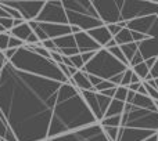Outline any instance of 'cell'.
<instances>
[{"label": "cell", "mask_w": 158, "mask_h": 141, "mask_svg": "<svg viewBox=\"0 0 158 141\" xmlns=\"http://www.w3.org/2000/svg\"><path fill=\"white\" fill-rule=\"evenodd\" d=\"M50 60L54 61L57 65H60V64H63V55H61L58 51H52L50 53Z\"/></svg>", "instance_id": "obj_39"}, {"label": "cell", "mask_w": 158, "mask_h": 141, "mask_svg": "<svg viewBox=\"0 0 158 141\" xmlns=\"http://www.w3.org/2000/svg\"><path fill=\"white\" fill-rule=\"evenodd\" d=\"M150 75H151V78L153 79H158V58H157L156 65L150 69Z\"/></svg>", "instance_id": "obj_46"}, {"label": "cell", "mask_w": 158, "mask_h": 141, "mask_svg": "<svg viewBox=\"0 0 158 141\" xmlns=\"http://www.w3.org/2000/svg\"><path fill=\"white\" fill-rule=\"evenodd\" d=\"M0 18H11V17L7 14V11H6L2 6H0Z\"/></svg>", "instance_id": "obj_51"}, {"label": "cell", "mask_w": 158, "mask_h": 141, "mask_svg": "<svg viewBox=\"0 0 158 141\" xmlns=\"http://www.w3.org/2000/svg\"><path fill=\"white\" fill-rule=\"evenodd\" d=\"M112 87H117L115 84H112L110 80H103L98 86H96L94 87V90H96V93H101V91H104V90H108V89H112Z\"/></svg>", "instance_id": "obj_34"}, {"label": "cell", "mask_w": 158, "mask_h": 141, "mask_svg": "<svg viewBox=\"0 0 158 141\" xmlns=\"http://www.w3.org/2000/svg\"><path fill=\"white\" fill-rule=\"evenodd\" d=\"M74 38H75V42H77V49L79 50L81 54L82 53H97L103 49L100 44L96 43V42L87 35V32H83V30H81L79 33L74 35Z\"/></svg>", "instance_id": "obj_13"}, {"label": "cell", "mask_w": 158, "mask_h": 141, "mask_svg": "<svg viewBox=\"0 0 158 141\" xmlns=\"http://www.w3.org/2000/svg\"><path fill=\"white\" fill-rule=\"evenodd\" d=\"M123 111H125V103L118 101V100H114V98H112V101H111V104H110L108 109H107L106 114H104V118L119 116V115L123 114ZM104 118H103V119H104Z\"/></svg>", "instance_id": "obj_21"}, {"label": "cell", "mask_w": 158, "mask_h": 141, "mask_svg": "<svg viewBox=\"0 0 158 141\" xmlns=\"http://www.w3.org/2000/svg\"><path fill=\"white\" fill-rule=\"evenodd\" d=\"M96 55V53H82L81 57H82V61H83V64L86 65L87 62H90V61L93 60V57Z\"/></svg>", "instance_id": "obj_42"}, {"label": "cell", "mask_w": 158, "mask_h": 141, "mask_svg": "<svg viewBox=\"0 0 158 141\" xmlns=\"http://www.w3.org/2000/svg\"><path fill=\"white\" fill-rule=\"evenodd\" d=\"M25 43L22 40H19V39L17 38H13V36H10V40H8V49H21V47H24Z\"/></svg>", "instance_id": "obj_33"}, {"label": "cell", "mask_w": 158, "mask_h": 141, "mask_svg": "<svg viewBox=\"0 0 158 141\" xmlns=\"http://www.w3.org/2000/svg\"><path fill=\"white\" fill-rule=\"evenodd\" d=\"M4 32H6V30L3 29V26H2V25H0V33H4Z\"/></svg>", "instance_id": "obj_55"}, {"label": "cell", "mask_w": 158, "mask_h": 141, "mask_svg": "<svg viewBox=\"0 0 158 141\" xmlns=\"http://www.w3.org/2000/svg\"><path fill=\"white\" fill-rule=\"evenodd\" d=\"M103 131L110 141H117L118 134H119V127H103Z\"/></svg>", "instance_id": "obj_28"}, {"label": "cell", "mask_w": 158, "mask_h": 141, "mask_svg": "<svg viewBox=\"0 0 158 141\" xmlns=\"http://www.w3.org/2000/svg\"><path fill=\"white\" fill-rule=\"evenodd\" d=\"M46 141H110V140L106 137L100 123H96V125H92L89 127L81 129V130L72 131V133H67L64 136L54 137V139H49Z\"/></svg>", "instance_id": "obj_10"}, {"label": "cell", "mask_w": 158, "mask_h": 141, "mask_svg": "<svg viewBox=\"0 0 158 141\" xmlns=\"http://www.w3.org/2000/svg\"><path fill=\"white\" fill-rule=\"evenodd\" d=\"M158 4L154 0H123L121 19L125 22L148 15H157Z\"/></svg>", "instance_id": "obj_6"}, {"label": "cell", "mask_w": 158, "mask_h": 141, "mask_svg": "<svg viewBox=\"0 0 158 141\" xmlns=\"http://www.w3.org/2000/svg\"><path fill=\"white\" fill-rule=\"evenodd\" d=\"M79 93H81V95H82V98H83L85 104L87 105V108L90 109V112L93 114V116L96 118L97 123H100L104 118V114L100 109L97 97H96V93H93V91H79Z\"/></svg>", "instance_id": "obj_15"}, {"label": "cell", "mask_w": 158, "mask_h": 141, "mask_svg": "<svg viewBox=\"0 0 158 141\" xmlns=\"http://www.w3.org/2000/svg\"><path fill=\"white\" fill-rule=\"evenodd\" d=\"M146 141H157V134H154L153 137H150V139H147Z\"/></svg>", "instance_id": "obj_54"}, {"label": "cell", "mask_w": 158, "mask_h": 141, "mask_svg": "<svg viewBox=\"0 0 158 141\" xmlns=\"http://www.w3.org/2000/svg\"><path fill=\"white\" fill-rule=\"evenodd\" d=\"M108 51H110V54H111L112 57H115L118 61H121V62H122L123 65L129 66V61L126 60V57L123 55V53H122V50H121V47H119V46L112 47V49H110Z\"/></svg>", "instance_id": "obj_26"}, {"label": "cell", "mask_w": 158, "mask_h": 141, "mask_svg": "<svg viewBox=\"0 0 158 141\" xmlns=\"http://www.w3.org/2000/svg\"><path fill=\"white\" fill-rule=\"evenodd\" d=\"M132 38H133V42L135 43H142L143 40H146L147 39V36L143 35V33H139V32H132Z\"/></svg>", "instance_id": "obj_40"}, {"label": "cell", "mask_w": 158, "mask_h": 141, "mask_svg": "<svg viewBox=\"0 0 158 141\" xmlns=\"http://www.w3.org/2000/svg\"><path fill=\"white\" fill-rule=\"evenodd\" d=\"M144 62H146V65H147V68H148V69H151L154 65H156L157 58H148V60H146Z\"/></svg>", "instance_id": "obj_47"}, {"label": "cell", "mask_w": 158, "mask_h": 141, "mask_svg": "<svg viewBox=\"0 0 158 141\" xmlns=\"http://www.w3.org/2000/svg\"><path fill=\"white\" fill-rule=\"evenodd\" d=\"M121 127L158 131V112L137 108L132 104L125 103V111L122 114Z\"/></svg>", "instance_id": "obj_5"}, {"label": "cell", "mask_w": 158, "mask_h": 141, "mask_svg": "<svg viewBox=\"0 0 158 141\" xmlns=\"http://www.w3.org/2000/svg\"><path fill=\"white\" fill-rule=\"evenodd\" d=\"M8 130V125H7V120H6V118H0V139H4L6 133H7Z\"/></svg>", "instance_id": "obj_36"}, {"label": "cell", "mask_w": 158, "mask_h": 141, "mask_svg": "<svg viewBox=\"0 0 158 141\" xmlns=\"http://www.w3.org/2000/svg\"><path fill=\"white\" fill-rule=\"evenodd\" d=\"M8 62L15 69L21 72L29 73V75L40 76L44 79L58 82V83H68V79L63 75L60 66L52 60L43 58L40 55L35 54L33 51H29L25 47L18 49L17 54L11 58Z\"/></svg>", "instance_id": "obj_3"}, {"label": "cell", "mask_w": 158, "mask_h": 141, "mask_svg": "<svg viewBox=\"0 0 158 141\" xmlns=\"http://www.w3.org/2000/svg\"><path fill=\"white\" fill-rule=\"evenodd\" d=\"M10 32L0 33V51H6L8 49V40H10Z\"/></svg>", "instance_id": "obj_30"}, {"label": "cell", "mask_w": 158, "mask_h": 141, "mask_svg": "<svg viewBox=\"0 0 158 141\" xmlns=\"http://www.w3.org/2000/svg\"><path fill=\"white\" fill-rule=\"evenodd\" d=\"M56 47L60 50H68V49H77V42H75L74 35H65L58 39H54Z\"/></svg>", "instance_id": "obj_20"}, {"label": "cell", "mask_w": 158, "mask_h": 141, "mask_svg": "<svg viewBox=\"0 0 158 141\" xmlns=\"http://www.w3.org/2000/svg\"><path fill=\"white\" fill-rule=\"evenodd\" d=\"M121 47V50H122V53H123V55L126 57V60L131 62L132 61V58L136 55V53L139 51V44L137 43H129V44H123V46H119Z\"/></svg>", "instance_id": "obj_23"}, {"label": "cell", "mask_w": 158, "mask_h": 141, "mask_svg": "<svg viewBox=\"0 0 158 141\" xmlns=\"http://www.w3.org/2000/svg\"><path fill=\"white\" fill-rule=\"evenodd\" d=\"M24 19H13V28H17V26H19V25H22V24H24Z\"/></svg>", "instance_id": "obj_53"}, {"label": "cell", "mask_w": 158, "mask_h": 141, "mask_svg": "<svg viewBox=\"0 0 158 141\" xmlns=\"http://www.w3.org/2000/svg\"><path fill=\"white\" fill-rule=\"evenodd\" d=\"M96 123L97 120L85 104L79 90L68 83L61 84L47 140L89 127Z\"/></svg>", "instance_id": "obj_2"}, {"label": "cell", "mask_w": 158, "mask_h": 141, "mask_svg": "<svg viewBox=\"0 0 158 141\" xmlns=\"http://www.w3.org/2000/svg\"><path fill=\"white\" fill-rule=\"evenodd\" d=\"M142 86V83H133V84H129L128 86V90H131V91H135L137 93V90H139V87Z\"/></svg>", "instance_id": "obj_49"}, {"label": "cell", "mask_w": 158, "mask_h": 141, "mask_svg": "<svg viewBox=\"0 0 158 141\" xmlns=\"http://www.w3.org/2000/svg\"><path fill=\"white\" fill-rule=\"evenodd\" d=\"M87 35H89L90 38L96 42V43L100 44L101 47H104L112 39L111 33L108 32V29H107L106 25H104V26H98V28H94V29L89 30V32H87Z\"/></svg>", "instance_id": "obj_16"}, {"label": "cell", "mask_w": 158, "mask_h": 141, "mask_svg": "<svg viewBox=\"0 0 158 141\" xmlns=\"http://www.w3.org/2000/svg\"><path fill=\"white\" fill-rule=\"evenodd\" d=\"M72 80H74L75 86H77V89L79 90V91H93V93H96L94 87L90 84L89 79H87V73L79 70L77 75L72 76Z\"/></svg>", "instance_id": "obj_17"}, {"label": "cell", "mask_w": 158, "mask_h": 141, "mask_svg": "<svg viewBox=\"0 0 158 141\" xmlns=\"http://www.w3.org/2000/svg\"><path fill=\"white\" fill-rule=\"evenodd\" d=\"M132 75H133V70H132V68H128V69L125 70V72H123V76H122V83H121V86L128 87L129 84H131Z\"/></svg>", "instance_id": "obj_32"}, {"label": "cell", "mask_w": 158, "mask_h": 141, "mask_svg": "<svg viewBox=\"0 0 158 141\" xmlns=\"http://www.w3.org/2000/svg\"><path fill=\"white\" fill-rule=\"evenodd\" d=\"M36 22H44V24H60L68 25L65 8L63 6V0H49L44 3L40 14L36 18Z\"/></svg>", "instance_id": "obj_9"}, {"label": "cell", "mask_w": 158, "mask_h": 141, "mask_svg": "<svg viewBox=\"0 0 158 141\" xmlns=\"http://www.w3.org/2000/svg\"><path fill=\"white\" fill-rule=\"evenodd\" d=\"M2 141H6V140H3V139H2Z\"/></svg>", "instance_id": "obj_57"}, {"label": "cell", "mask_w": 158, "mask_h": 141, "mask_svg": "<svg viewBox=\"0 0 158 141\" xmlns=\"http://www.w3.org/2000/svg\"><path fill=\"white\" fill-rule=\"evenodd\" d=\"M142 62H144V58L142 57V54H140L139 51L136 53V55H135L133 58H132V61L129 62V68H133V66H136V65H139V64H142Z\"/></svg>", "instance_id": "obj_37"}, {"label": "cell", "mask_w": 158, "mask_h": 141, "mask_svg": "<svg viewBox=\"0 0 158 141\" xmlns=\"http://www.w3.org/2000/svg\"><path fill=\"white\" fill-rule=\"evenodd\" d=\"M128 91H129L128 87L118 86V87H117V91H115V97H114V100H118V101H122V103H126Z\"/></svg>", "instance_id": "obj_29"}, {"label": "cell", "mask_w": 158, "mask_h": 141, "mask_svg": "<svg viewBox=\"0 0 158 141\" xmlns=\"http://www.w3.org/2000/svg\"><path fill=\"white\" fill-rule=\"evenodd\" d=\"M158 131L142 130V129H131V127H119L117 141H146L153 137Z\"/></svg>", "instance_id": "obj_12"}, {"label": "cell", "mask_w": 158, "mask_h": 141, "mask_svg": "<svg viewBox=\"0 0 158 141\" xmlns=\"http://www.w3.org/2000/svg\"><path fill=\"white\" fill-rule=\"evenodd\" d=\"M3 140H6V141H18L17 140V137H15V134L13 133V130H11L10 127H8L7 133H6V136H4V139Z\"/></svg>", "instance_id": "obj_45"}, {"label": "cell", "mask_w": 158, "mask_h": 141, "mask_svg": "<svg viewBox=\"0 0 158 141\" xmlns=\"http://www.w3.org/2000/svg\"><path fill=\"white\" fill-rule=\"evenodd\" d=\"M137 94H142V95H147V90H146L144 84L142 83V86L139 87V90H137Z\"/></svg>", "instance_id": "obj_52"}, {"label": "cell", "mask_w": 158, "mask_h": 141, "mask_svg": "<svg viewBox=\"0 0 158 141\" xmlns=\"http://www.w3.org/2000/svg\"><path fill=\"white\" fill-rule=\"evenodd\" d=\"M0 3L17 10L25 22H31L36 21L46 2L44 0H36V2L35 0H0Z\"/></svg>", "instance_id": "obj_8"}, {"label": "cell", "mask_w": 158, "mask_h": 141, "mask_svg": "<svg viewBox=\"0 0 158 141\" xmlns=\"http://www.w3.org/2000/svg\"><path fill=\"white\" fill-rule=\"evenodd\" d=\"M17 51H18V50H15V49H7V50H6V51H3V54H4L6 60H7V61H10L11 58H13L14 55L17 54Z\"/></svg>", "instance_id": "obj_44"}, {"label": "cell", "mask_w": 158, "mask_h": 141, "mask_svg": "<svg viewBox=\"0 0 158 141\" xmlns=\"http://www.w3.org/2000/svg\"><path fill=\"white\" fill-rule=\"evenodd\" d=\"M40 44H42V47L46 49L49 53L58 51V49L56 47V44H54V40H52V39H47V40H44V42H40Z\"/></svg>", "instance_id": "obj_35"}, {"label": "cell", "mask_w": 158, "mask_h": 141, "mask_svg": "<svg viewBox=\"0 0 158 141\" xmlns=\"http://www.w3.org/2000/svg\"><path fill=\"white\" fill-rule=\"evenodd\" d=\"M38 43H40V42H39L38 36H36L33 32L31 33V36L27 39V42H25V44H29V46H33V44H38Z\"/></svg>", "instance_id": "obj_43"}, {"label": "cell", "mask_w": 158, "mask_h": 141, "mask_svg": "<svg viewBox=\"0 0 158 141\" xmlns=\"http://www.w3.org/2000/svg\"><path fill=\"white\" fill-rule=\"evenodd\" d=\"M69 60H71V62H72V66L77 68L78 70H82L85 68V64H83V61H82L81 54H77V55H74V57H69Z\"/></svg>", "instance_id": "obj_31"}, {"label": "cell", "mask_w": 158, "mask_h": 141, "mask_svg": "<svg viewBox=\"0 0 158 141\" xmlns=\"http://www.w3.org/2000/svg\"><path fill=\"white\" fill-rule=\"evenodd\" d=\"M63 6L65 11H74L78 14H86V15L98 18L93 7V0H63Z\"/></svg>", "instance_id": "obj_11"}, {"label": "cell", "mask_w": 158, "mask_h": 141, "mask_svg": "<svg viewBox=\"0 0 158 141\" xmlns=\"http://www.w3.org/2000/svg\"><path fill=\"white\" fill-rule=\"evenodd\" d=\"M132 70H133V72L136 73L137 76H139L140 80H142V82H144V80H146V78H147V76L150 75V69L147 68L146 62H142V64H139V65L133 66V68H132Z\"/></svg>", "instance_id": "obj_25"}, {"label": "cell", "mask_w": 158, "mask_h": 141, "mask_svg": "<svg viewBox=\"0 0 158 141\" xmlns=\"http://www.w3.org/2000/svg\"><path fill=\"white\" fill-rule=\"evenodd\" d=\"M123 0H93V7L104 25L121 22V10Z\"/></svg>", "instance_id": "obj_7"}, {"label": "cell", "mask_w": 158, "mask_h": 141, "mask_svg": "<svg viewBox=\"0 0 158 141\" xmlns=\"http://www.w3.org/2000/svg\"><path fill=\"white\" fill-rule=\"evenodd\" d=\"M106 26H107V29H108V32L111 33V36H112V38H115V36H117L118 33H119L121 30H122V29H121V28H119V25H118V24L106 25Z\"/></svg>", "instance_id": "obj_38"}, {"label": "cell", "mask_w": 158, "mask_h": 141, "mask_svg": "<svg viewBox=\"0 0 158 141\" xmlns=\"http://www.w3.org/2000/svg\"><path fill=\"white\" fill-rule=\"evenodd\" d=\"M157 17H158V14H157Z\"/></svg>", "instance_id": "obj_58"}, {"label": "cell", "mask_w": 158, "mask_h": 141, "mask_svg": "<svg viewBox=\"0 0 158 141\" xmlns=\"http://www.w3.org/2000/svg\"><path fill=\"white\" fill-rule=\"evenodd\" d=\"M96 97H97V101H98V105H100V109L103 114H106V111L108 109L110 104H111V98L106 97V95L100 94V93H96Z\"/></svg>", "instance_id": "obj_27"}, {"label": "cell", "mask_w": 158, "mask_h": 141, "mask_svg": "<svg viewBox=\"0 0 158 141\" xmlns=\"http://www.w3.org/2000/svg\"><path fill=\"white\" fill-rule=\"evenodd\" d=\"M86 73V72H85ZM87 79H89V82H90V84H92L93 87H96V86H98V84L103 82V79H100V78H97V76H94V75H89L87 73Z\"/></svg>", "instance_id": "obj_41"}, {"label": "cell", "mask_w": 158, "mask_h": 141, "mask_svg": "<svg viewBox=\"0 0 158 141\" xmlns=\"http://www.w3.org/2000/svg\"><path fill=\"white\" fill-rule=\"evenodd\" d=\"M7 62H8V61L6 60L4 54H3V53L0 51V72H2V69L4 68V65H6V64H7Z\"/></svg>", "instance_id": "obj_48"}, {"label": "cell", "mask_w": 158, "mask_h": 141, "mask_svg": "<svg viewBox=\"0 0 158 141\" xmlns=\"http://www.w3.org/2000/svg\"><path fill=\"white\" fill-rule=\"evenodd\" d=\"M129 66L123 65L121 61L110 54L108 50L101 49L96 53L93 60L85 65L82 72H86L89 75H94L103 80H111L114 76L123 73Z\"/></svg>", "instance_id": "obj_4"}, {"label": "cell", "mask_w": 158, "mask_h": 141, "mask_svg": "<svg viewBox=\"0 0 158 141\" xmlns=\"http://www.w3.org/2000/svg\"><path fill=\"white\" fill-rule=\"evenodd\" d=\"M58 82L29 75L10 62L0 72V109L18 141H46Z\"/></svg>", "instance_id": "obj_1"}, {"label": "cell", "mask_w": 158, "mask_h": 141, "mask_svg": "<svg viewBox=\"0 0 158 141\" xmlns=\"http://www.w3.org/2000/svg\"><path fill=\"white\" fill-rule=\"evenodd\" d=\"M133 83H143V82L140 80V78L135 72H133V75H132V80H131V84H133Z\"/></svg>", "instance_id": "obj_50"}, {"label": "cell", "mask_w": 158, "mask_h": 141, "mask_svg": "<svg viewBox=\"0 0 158 141\" xmlns=\"http://www.w3.org/2000/svg\"><path fill=\"white\" fill-rule=\"evenodd\" d=\"M31 33H32V29H31L28 22H24L22 25H19V26H17V28H13V29L10 30V35L13 36V38L19 39V40H22L24 43L31 36Z\"/></svg>", "instance_id": "obj_19"}, {"label": "cell", "mask_w": 158, "mask_h": 141, "mask_svg": "<svg viewBox=\"0 0 158 141\" xmlns=\"http://www.w3.org/2000/svg\"><path fill=\"white\" fill-rule=\"evenodd\" d=\"M114 40L117 42L118 46H123V44L133 43V38H132V30H129L128 28H125V29H122L117 36H115Z\"/></svg>", "instance_id": "obj_22"}, {"label": "cell", "mask_w": 158, "mask_h": 141, "mask_svg": "<svg viewBox=\"0 0 158 141\" xmlns=\"http://www.w3.org/2000/svg\"><path fill=\"white\" fill-rule=\"evenodd\" d=\"M156 83H157V89H158V79H156Z\"/></svg>", "instance_id": "obj_56"}, {"label": "cell", "mask_w": 158, "mask_h": 141, "mask_svg": "<svg viewBox=\"0 0 158 141\" xmlns=\"http://www.w3.org/2000/svg\"><path fill=\"white\" fill-rule=\"evenodd\" d=\"M121 122H122V115H119V116L104 118L100 122V126L101 127H121Z\"/></svg>", "instance_id": "obj_24"}, {"label": "cell", "mask_w": 158, "mask_h": 141, "mask_svg": "<svg viewBox=\"0 0 158 141\" xmlns=\"http://www.w3.org/2000/svg\"><path fill=\"white\" fill-rule=\"evenodd\" d=\"M38 24H39V26L42 28V30L46 33L47 39H52V40L61 38V36H65V35H72L69 25L44 24V22H38Z\"/></svg>", "instance_id": "obj_14"}, {"label": "cell", "mask_w": 158, "mask_h": 141, "mask_svg": "<svg viewBox=\"0 0 158 141\" xmlns=\"http://www.w3.org/2000/svg\"><path fill=\"white\" fill-rule=\"evenodd\" d=\"M132 105L137 107V108H142V109H148V111H157L156 104H154V101L148 95H142V94H137V93L135 95L133 101H132Z\"/></svg>", "instance_id": "obj_18"}]
</instances>
